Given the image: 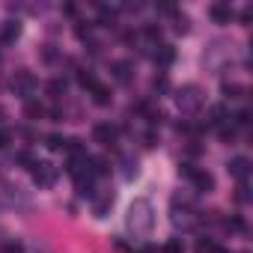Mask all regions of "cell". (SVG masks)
Listing matches in <instances>:
<instances>
[{
    "instance_id": "6da1fadb",
    "label": "cell",
    "mask_w": 253,
    "mask_h": 253,
    "mask_svg": "<svg viewBox=\"0 0 253 253\" xmlns=\"http://www.w3.org/2000/svg\"><path fill=\"white\" fill-rule=\"evenodd\" d=\"M152 223H155V217H152V206H149L146 200L131 203V209H128V226H131L134 232L146 235V232L152 229Z\"/></svg>"
},
{
    "instance_id": "7a4b0ae2",
    "label": "cell",
    "mask_w": 253,
    "mask_h": 253,
    "mask_svg": "<svg viewBox=\"0 0 253 253\" xmlns=\"http://www.w3.org/2000/svg\"><path fill=\"white\" fill-rule=\"evenodd\" d=\"M33 179L42 188H51L57 182V167L54 164H33Z\"/></svg>"
},
{
    "instance_id": "3957f363",
    "label": "cell",
    "mask_w": 253,
    "mask_h": 253,
    "mask_svg": "<svg viewBox=\"0 0 253 253\" xmlns=\"http://www.w3.org/2000/svg\"><path fill=\"white\" fill-rule=\"evenodd\" d=\"M176 102H179V108H182V110H197L203 99H200V90H197V87H185V90H179Z\"/></svg>"
},
{
    "instance_id": "277c9868",
    "label": "cell",
    "mask_w": 253,
    "mask_h": 253,
    "mask_svg": "<svg viewBox=\"0 0 253 253\" xmlns=\"http://www.w3.org/2000/svg\"><path fill=\"white\" fill-rule=\"evenodd\" d=\"M33 87H36V80H33V74H27V72H18V74L12 77V90H18L21 96H30Z\"/></svg>"
},
{
    "instance_id": "5b68a950",
    "label": "cell",
    "mask_w": 253,
    "mask_h": 253,
    "mask_svg": "<svg viewBox=\"0 0 253 253\" xmlns=\"http://www.w3.org/2000/svg\"><path fill=\"white\" fill-rule=\"evenodd\" d=\"M93 137H96L99 143H105V146H110V143L116 140V128H113V125H108V122H99V125L93 128Z\"/></svg>"
},
{
    "instance_id": "8992f818",
    "label": "cell",
    "mask_w": 253,
    "mask_h": 253,
    "mask_svg": "<svg viewBox=\"0 0 253 253\" xmlns=\"http://www.w3.org/2000/svg\"><path fill=\"white\" fill-rule=\"evenodd\" d=\"M209 15H212L215 24H229V18H232V6H229V3H215V6L209 9Z\"/></svg>"
},
{
    "instance_id": "52a82bcc",
    "label": "cell",
    "mask_w": 253,
    "mask_h": 253,
    "mask_svg": "<svg viewBox=\"0 0 253 253\" xmlns=\"http://www.w3.org/2000/svg\"><path fill=\"white\" fill-rule=\"evenodd\" d=\"M229 173L244 182L247 173H250V161H247V158H232V161H229Z\"/></svg>"
},
{
    "instance_id": "ba28073f",
    "label": "cell",
    "mask_w": 253,
    "mask_h": 253,
    "mask_svg": "<svg viewBox=\"0 0 253 253\" xmlns=\"http://www.w3.org/2000/svg\"><path fill=\"white\" fill-rule=\"evenodd\" d=\"M191 179H194V185H197L200 191H212V188H215V179H212V173H206V170H194Z\"/></svg>"
},
{
    "instance_id": "9c48e42d",
    "label": "cell",
    "mask_w": 253,
    "mask_h": 253,
    "mask_svg": "<svg viewBox=\"0 0 253 253\" xmlns=\"http://www.w3.org/2000/svg\"><path fill=\"white\" fill-rule=\"evenodd\" d=\"M173 57H176V51H173L170 45H161V48H158V54H155L158 66H170V63H173Z\"/></svg>"
},
{
    "instance_id": "30bf717a",
    "label": "cell",
    "mask_w": 253,
    "mask_h": 253,
    "mask_svg": "<svg viewBox=\"0 0 253 253\" xmlns=\"http://www.w3.org/2000/svg\"><path fill=\"white\" fill-rule=\"evenodd\" d=\"M93 102H96V105H110V93H108V87L96 83V87H93Z\"/></svg>"
},
{
    "instance_id": "8fae6325",
    "label": "cell",
    "mask_w": 253,
    "mask_h": 253,
    "mask_svg": "<svg viewBox=\"0 0 253 253\" xmlns=\"http://www.w3.org/2000/svg\"><path fill=\"white\" fill-rule=\"evenodd\" d=\"M113 77L125 83V80L131 77V66H128V63H122V60H119V63H113Z\"/></svg>"
},
{
    "instance_id": "7c38bea8",
    "label": "cell",
    "mask_w": 253,
    "mask_h": 253,
    "mask_svg": "<svg viewBox=\"0 0 253 253\" xmlns=\"http://www.w3.org/2000/svg\"><path fill=\"white\" fill-rule=\"evenodd\" d=\"M48 93H51L54 99H60V96L66 93V80H51V83H48Z\"/></svg>"
},
{
    "instance_id": "4fadbf2b",
    "label": "cell",
    "mask_w": 253,
    "mask_h": 253,
    "mask_svg": "<svg viewBox=\"0 0 253 253\" xmlns=\"http://www.w3.org/2000/svg\"><path fill=\"white\" fill-rule=\"evenodd\" d=\"M77 80H80V87H87V90H93V87H96V74H93V72H80V74H77Z\"/></svg>"
},
{
    "instance_id": "5bb4252c",
    "label": "cell",
    "mask_w": 253,
    "mask_h": 253,
    "mask_svg": "<svg viewBox=\"0 0 253 253\" xmlns=\"http://www.w3.org/2000/svg\"><path fill=\"white\" fill-rule=\"evenodd\" d=\"M18 33H21V27H18V24H6V30H3V42L18 39Z\"/></svg>"
},
{
    "instance_id": "9a60e30c",
    "label": "cell",
    "mask_w": 253,
    "mask_h": 253,
    "mask_svg": "<svg viewBox=\"0 0 253 253\" xmlns=\"http://www.w3.org/2000/svg\"><path fill=\"white\" fill-rule=\"evenodd\" d=\"M63 146H66V140H63L60 134H51V137H48V149H63Z\"/></svg>"
},
{
    "instance_id": "2e32d148",
    "label": "cell",
    "mask_w": 253,
    "mask_h": 253,
    "mask_svg": "<svg viewBox=\"0 0 253 253\" xmlns=\"http://www.w3.org/2000/svg\"><path fill=\"white\" fill-rule=\"evenodd\" d=\"M215 247H217L215 241H200L197 244V253H215Z\"/></svg>"
},
{
    "instance_id": "e0dca14e",
    "label": "cell",
    "mask_w": 253,
    "mask_h": 253,
    "mask_svg": "<svg viewBox=\"0 0 253 253\" xmlns=\"http://www.w3.org/2000/svg\"><path fill=\"white\" fill-rule=\"evenodd\" d=\"M226 119V110L223 108H212V122H223Z\"/></svg>"
},
{
    "instance_id": "ac0fdd59",
    "label": "cell",
    "mask_w": 253,
    "mask_h": 253,
    "mask_svg": "<svg viewBox=\"0 0 253 253\" xmlns=\"http://www.w3.org/2000/svg\"><path fill=\"white\" fill-rule=\"evenodd\" d=\"M3 253H24V247L18 241H9V244H3Z\"/></svg>"
},
{
    "instance_id": "d6986e66",
    "label": "cell",
    "mask_w": 253,
    "mask_h": 253,
    "mask_svg": "<svg viewBox=\"0 0 253 253\" xmlns=\"http://www.w3.org/2000/svg\"><path fill=\"white\" fill-rule=\"evenodd\" d=\"M185 247H182V241H170V244H167L164 247V253H182Z\"/></svg>"
},
{
    "instance_id": "ffe728a7",
    "label": "cell",
    "mask_w": 253,
    "mask_h": 253,
    "mask_svg": "<svg viewBox=\"0 0 253 253\" xmlns=\"http://www.w3.org/2000/svg\"><path fill=\"white\" fill-rule=\"evenodd\" d=\"M9 140H12V134H9L6 128H0V149H3V146H9Z\"/></svg>"
},
{
    "instance_id": "44dd1931",
    "label": "cell",
    "mask_w": 253,
    "mask_h": 253,
    "mask_svg": "<svg viewBox=\"0 0 253 253\" xmlns=\"http://www.w3.org/2000/svg\"><path fill=\"white\" fill-rule=\"evenodd\" d=\"M27 113L30 116H42V105H27Z\"/></svg>"
},
{
    "instance_id": "7402d4cb",
    "label": "cell",
    "mask_w": 253,
    "mask_h": 253,
    "mask_svg": "<svg viewBox=\"0 0 253 253\" xmlns=\"http://www.w3.org/2000/svg\"><path fill=\"white\" fill-rule=\"evenodd\" d=\"M247 116H250V113H247V110H241V113H235V122H238V125H247V122H250Z\"/></svg>"
},
{
    "instance_id": "603a6c76",
    "label": "cell",
    "mask_w": 253,
    "mask_h": 253,
    "mask_svg": "<svg viewBox=\"0 0 253 253\" xmlns=\"http://www.w3.org/2000/svg\"><path fill=\"white\" fill-rule=\"evenodd\" d=\"M215 253H229V250H223V247H215Z\"/></svg>"
}]
</instances>
